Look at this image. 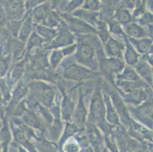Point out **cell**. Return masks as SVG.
Wrapping results in <instances>:
<instances>
[{
    "instance_id": "obj_28",
    "label": "cell",
    "mask_w": 153,
    "mask_h": 152,
    "mask_svg": "<svg viewBox=\"0 0 153 152\" xmlns=\"http://www.w3.org/2000/svg\"><path fill=\"white\" fill-rule=\"evenodd\" d=\"M111 29L114 33H120L121 32V28L120 27V25L117 23H114L111 24Z\"/></svg>"
},
{
    "instance_id": "obj_20",
    "label": "cell",
    "mask_w": 153,
    "mask_h": 152,
    "mask_svg": "<svg viewBox=\"0 0 153 152\" xmlns=\"http://www.w3.org/2000/svg\"><path fill=\"white\" fill-rule=\"evenodd\" d=\"M130 100H132V102L135 103V104H139L146 98L145 93L141 89H136V90H133V92L130 93Z\"/></svg>"
},
{
    "instance_id": "obj_17",
    "label": "cell",
    "mask_w": 153,
    "mask_h": 152,
    "mask_svg": "<svg viewBox=\"0 0 153 152\" xmlns=\"http://www.w3.org/2000/svg\"><path fill=\"white\" fill-rule=\"evenodd\" d=\"M31 30V26H30V19L29 17L26 18L23 25H22V29L20 32V39L22 41H25L26 39L29 37V34Z\"/></svg>"
},
{
    "instance_id": "obj_26",
    "label": "cell",
    "mask_w": 153,
    "mask_h": 152,
    "mask_svg": "<svg viewBox=\"0 0 153 152\" xmlns=\"http://www.w3.org/2000/svg\"><path fill=\"white\" fill-rule=\"evenodd\" d=\"M99 2L98 1H87L85 5H84L85 8L88 9V10L94 11L98 10L99 8Z\"/></svg>"
},
{
    "instance_id": "obj_2",
    "label": "cell",
    "mask_w": 153,
    "mask_h": 152,
    "mask_svg": "<svg viewBox=\"0 0 153 152\" xmlns=\"http://www.w3.org/2000/svg\"><path fill=\"white\" fill-rule=\"evenodd\" d=\"M76 57L79 62L87 65H93L94 62V50L88 44H82L79 46Z\"/></svg>"
},
{
    "instance_id": "obj_7",
    "label": "cell",
    "mask_w": 153,
    "mask_h": 152,
    "mask_svg": "<svg viewBox=\"0 0 153 152\" xmlns=\"http://www.w3.org/2000/svg\"><path fill=\"white\" fill-rule=\"evenodd\" d=\"M126 33L133 38H142L145 36V30L143 27L136 24H130L126 27Z\"/></svg>"
},
{
    "instance_id": "obj_1",
    "label": "cell",
    "mask_w": 153,
    "mask_h": 152,
    "mask_svg": "<svg viewBox=\"0 0 153 152\" xmlns=\"http://www.w3.org/2000/svg\"><path fill=\"white\" fill-rule=\"evenodd\" d=\"M64 75L68 79L79 81L82 79H90L94 75V73L88 69H85L76 64H72L65 70Z\"/></svg>"
},
{
    "instance_id": "obj_8",
    "label": "cell",
    "mask_w": 153,
    "mask_h": 152,
    "mask_svg": "<svg viewBox=\"0 0 153 152\" xmlns=\"http://www.w3.org/2000/svg\"><path fill=\"white\" fill-rule=\"evenodd\" d=\"M38 97L39 98L41 99V101L43 102L44 105H46L47 107H50L51 103H52L53 93L52 90L49 87H41L39 90Z\"/></svg>"
},
{
    "instance_id": "obj_5",
    "label": "cell",
    "mask_w": 153,
    "mask_h": 152,
    "mask_svg": "<svg viewBox=\"0 0 153 152\" xmlns=\"http://www.w3.org/2000/svg\"><path fill=\"white\" fill-rule=\"evenodd\" d=\"M106 52L111 56L120 57L124 49V45L113 39H109L106 43Z\"/></svg>"
},
{
    "instance_id": "obj_11",
    "label": "cell",
    "mask_w": 153,
    "mask_h": 152,
    "mask_svg": "<svg viewBox=\"0 0 153 152\" xmlns=\"http://www.w3.org/2000/svg\"><path fill=\"white\" fill-rule=\"evenodd\" d=\"M139 116H140L142 119H146L148 121L152 120V107L150 103H146V104H143L140 107H139L138 110Z\"/></svg>"
},
{
    "instance_id": "obj_3",
    "label": "cell",
    "mask_w": 153,
    "mask_h": 152,
    "mask_svg": "<svg viewBox=\"0 0 153 152\" xmlns=\"http://www.w3.org/2000/svg\"><path fill=\"white\" fill-rule=\"evenodd\" d=\"M91 111L94 119L98 122L102 121L104 116V107L103 100L99 94L94 95L91 105Z\"/></svg>"
},
{
    "instance_id": "obj_27",
    "label": "cell",
    "mask_w": 153,
    "mask_h": 152,
    "mask_svg": "<svg viewBox=\"0 0 153 152\" xmlns=\"http://www.w3.org/2000/svg\"><path fill=\"white\" fill-rule=\"evenodd\" d=\"M152 21V16L151 14L146 13L145 15H143L141 19V23L142 24H147L148 22H151Z\"/></svg>"
},
{
    "instance_id": "obj_13",
    "label": "cell",
    "mask_w": 153,
    "mask_h": 152,
    "mask_svg": "<svg viewBox=\"0 0 153 152\" xmlns=\"http://www.w3.org/2000/svg\"><path fill=\"white\" fill-rule=\"evenodd\" d=\"M126 60L130 65H136L139 60L138 53L130 44H128L126 46Z\"/></svg>"
},
{
    "instance_id": "obj_4",
    "label": "cell",
    "mask_w": 153,
    "mask_h": 152,
    "mask_svg": "<svg viewBox=\"0 0 153 152\" xmlns=\"http://www.w3.org/2000/svg\"><path fill=\"white\" fill-rule=\"evenodd\" d=\"M67 22L73 30L79 33H91V32L95 31V30L92 27L84 21L80 20L79 19L70 17V18H67Z\"/></svg>"
},
{
    "instance_id": "obj_24",
    "label": "cell",
    "mask_w": 153,
    "mask_h": 152,
    "mask_svg": "<svg viewBox=\"0 0 153 152\" xmlns=\"http://www.w3.org/2000/svg\"><path fill=\"white\" fill-rule=\"evenodd\" d=\"M62 56L63 55L62 53V51H56L53 53L52 57H51V62H52L53 66L56 67L58 65L59 61L62 59Z\"/></svg>"
},
{
    "instance_id": "obj_23",
    "label": "cell",
    "mask_w": 153,
    "mask_h": 152,
    "mask_svg": "<svg viewBox=\"0 0 153 152\" xmlns=\"http://www.w3.org/2000/svg\"><path fill=\"white\" fill-rule=\"evenodd\" d=\"M108 120H110V122H112V123H117L118 122V117L117 116L116 112L114 110L113 107H111V104H108Z\"/></svg>"
},
{
    "instance_id": "obj_21",
    "label": "cell",
    "mask_w": 153,
    "mask_h": 152,
    "mask_svg": "<svg viewBox=\"0 0 153 152\" xmlns=\"http://www.w3.org/2000/svg\"><path fill=\"white\" fill-rule=\"evenodd\" d=\"M37 32L41 36L47 39H52L56 36V31L51 28H48L46 27H37Z\"/></svg>"
},
{
    "instance_id": "obj_14",
    "label": "cell",
    "mask_w": 153,
    "mask_h": 152,
    "mask_svg": "<svg viewBox=\"0 0 153 152\" xmlns=\"http://www.w3.org/2000/svg\"><path fill=\"white\" fill-rule=\"evenodd\" d=\"M120 79L125 82H136L140 81V78L136 72L131 69V68H126L123 73L120 75Z\"/></svg>"
},
{
    "instance_id": "obj_10",
    "label": "cell",
    "mask_w": 153,
    "mask_h": 152,
    "mask_svg": "<svg viewBox=\"0 0 153 152\" xmlns=\"http://www.w3.org/2000/svg\"><path fill=\"white\" fill-rule=\"evenodd\" d=\"M72 42H73L72 36L66 30H62L60 35L56 39L54 44H55L56 47H59V46L69 45V44H72Z\"/></svg>"
},
{
    "instance_id": "obj_15",
    "label": "cell",
    "mask_w": 153,
    "mask_h": 152,
    "mask_svg": "<svg viewBox=\"0 0 153 152\" xmlns=\"http://www.w3.org/2000/svg\"><path fill=\"white\" fill-rule=\"evenodd\" d=\"M132 40H133L134 45H136L139 51L141 53L148 52L152 47V40L149 39H143V40L132 39Z\"/></svg>"
},
{
    "instance_id": "obj_25",
    "label": "cell",
    "mask_w": 153,
    "mask_h": 152,
    "mask_svg": "<svg viewBox=\"0 0 153 152\" xmlns=\"http://www.w3.org/2000/svg\"><path fill=\"white\" fill-rule=\"evenodd\" d=\"M65 151L66 152H79L80 148L76 142H70L66 145L65 147Z\"/></svg>"
},
{
    "instance_id": "obj_19",
    "label": "cell",
    "mask_w": 153,
    "mask_h": 152,
    "mask_svg": "<svg viewBox=\"0 0 153 152\" xmlns=\"http://www.w3.org/2000/svg\"><path fill=\"white\" fill-rule=\"evenodd\" d=\"M115 16H116L117 20L120 23H127L130 22V19H131L129 11H127V9H124V8L119 9L117 12Z\"/></svg>"
},
{
    "instance_id": "obj_6",
    "label": "cell",
    "mask_w": 153,
    "mask_h": 152,
    "mask_svg": "<svg viewBox=\"0 0 153 152\" xmlns=\"http://www.w3.org/2000/svg\"><path fill=\"white\" fill-rule=\"evenodd\" d=\"M104 70L108 72V73L111 72H118L121 70L123 67V62L121 60H120L118 58H112L109 59H106L104 62Z\"/></svg>"
},
{
    "instance_id": "obj_22",
    "label": "cell",
    "mask_w": 153,
    "mask_h": 152,
    "mask_svg": "<svg viewBox=\"0 0 153 152\" xmlns=\"http://www.w3.org/2000/svg\"><path fill=\"white\" fill-rule=\"evenodd\" d=\"M44 24L49 27H53L58 24V17L54 12H51L47 15L44 19Z\"/></svg>"
},
{
    "instance_id": "obj_12",
    "label": "cell",
    "mask_w": 153,
    "mask_h": 152,
    "mask_svg": "<svg viewBox=\"0 0 153 152\" xmlns=\"http://www.w3.org/2000/svg\"><path fill=\"white\" fill-rule=\"evenodd\" d=\"M136 69L143 78H145L149 82H151L152 73L151 68L148 64L145 62H139L138 65H136Z\"/></svg>"
},
{
    "instance_id": "obj_9",
    "label": "cell",
    "mask_w": 153,
    "mask_h": 152,
    "mask_svg": "<svg viewBox=\"0 0 153 152\" xmlns=\"http://www.w3.org/2000/svg\"><path fill=\"white\" fill-rule=\"evenodd\" d=\"M9 11L11 15H13L15 19H20L24 12V5L22 2L20 1H14L11 2L9 6Z\"/></svg>"
},
{
    "instance_id": "obj_18",
    "label": "cell",
    "mask_w": 153,
    "mask_h": 152,
    "mask_svg": "<svg viewBox=\"0 0 153 152\" xmlns=\"http://www.w3.org/2000/svg\"><path fill=\"white\" fill-rule=\"evenodd\" d=\"M75 15H78L77 16L84 19L86 22H91V23H94L96 22V14L93 13V12H90L85 10H79L75 12Z\"/></svg>"
},
{
    "instance_id": "obj_16",
    "label": "cell",
    "mask_w": 153,
    "mask_h": 152,
    "mask_svg": "<svg viewBox=\"0 0 153 152\" xmlns=\"http://www.w3.org/2000/svg\"><path fill=\"white\" fill-rule=\"evenodd\" d=\"M48 14V6L47 4H44L37 7L33 12V16L37 22H41L45 19V17Z\"/></svg>"
}]
</instances>
